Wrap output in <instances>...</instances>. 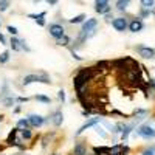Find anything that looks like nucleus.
Returning <instances> with one entry per match:
<instances>
[{"label": "nucleus", "instance_id": "1", "mask_svg": "<svg viewBox=\"0 0 155 155\" xmlns=\"http://www.w3.org/2000/svg\"><path fill=\"white\" fill-rule=\"evenodd\" d=\"M33 82H42V84H51V79L47 76V73H44V71H41V73H31V74H27L23 78V81H22V84L27 87V85H30V84H33Z\"/></svg>", "mask_w": 155, "mask_h": 155}, {"label": "nucleus", "instance_id": "2", "mask_svg": "<svg viewBox=\"0 0 155 155\" xmlns=\"http://www.w3.org/2000/svg\"><path fill=\"white\" fill-rule=\"evenodd\" d=\"M48 33H50L51 37H54L58 41V39H61L64 34H65V30H64V27L59 25V23H51L48 27Z\"/></svg>", "mask_w": 155, "mask_h": 155}, {"label": "nucleus", "instance_id": "3", "mask_svg": "<svg viewBox=\"0 0 155 155\" xmlns=\"http://www.w3.org/2000/svg\"><path fill=\"white\" fill-rule=\"evenodd\" d=\"M137 135L143 137V138H146V140L155 138V129H153V127H150V126H147V124H146V126H141V127H138Z\"/></svg>", "mask_w": 155, "mask_h": 155}, {"label": "nucleus", "instance_id": "4", "mask_svg": "<svg viewBox=\"0 0 155 155\" xmlns=\"http://www.w3.org/2000/svg\"><path fill=\"white\" fill-rule=\"evenodd\" d=\"M48 121L53 124L54 127H61L62 123H64V113H62V110H54L53 113L50 115Z\"/></svg>", "mask_w": 155, "mask_h": 155}, {"label": "nucleus", "instance_id": "5", "mask_svg": "<svg viewBox=\"0 0 155 155\" xmlns=\"http://www.w3.org/2000/svg\"><path fill=\"white\" fill-rule=\"evenodd\" d=\"M98 123H101V118H90V120H87L79 129H78V132L74 134V137H79L82 132H85L87 129H90V127H95Z\"/></svg>", "mask_w": 155, "mask_h": 155}, {"label": "nucleus", "instance_id": "6", "mask_svg": "<svg viewBox=\"0 0 155 155\" xmlns=\"http://www.w3.org/2000/svg\"><path fill=\"white\" fill-rule=\"evenodd\" d=\"M27 120H28V123H30L31 127H42V126L45 124V121H47L42 115H34V113L30 115Z\"/></svg>", "mask_w": 155, "mask_h": 155}, {"label": "nucleus", "instance_id": "7", "mask_svg": "<svg viewBox=\"0 0 155 155\" xmlns=\"http://www.w3.org/2000/svg\"><path fill=\"white\" fill-rule=\"evenodd\" d=\"M112 27H113L116 31L123 33V31L127 30V20H126L124 17H116V19L112 20Z\"/></svg>", "mask_w": 155, "mask_h": 155}, {"label": "nucleus", "instance_id": "8", "mask_svg": "<svg viewBox=\"0 0 155 155\" xmlns=\"http://www.w3.org/2000/svg\"><path fill=\"white\" fill-rule=\"evenodd\" d=\"M137 51L141 58L144 59H153L155 58V50L149 48V47H137Z\"/></svg>", "mask_w": 155, "mask_h": 155}, {"label": "nucleus", "instance_id": "9", "mask_svg": "<svg viewBox=\"0 0 155 155\" xmlns=\"http://www.w3.org/2000/svg\"><path fill=\"white\" fill-rule=\"evenodd\" d=\"M129 150L130 149H129L127 146H124V144H115L109 149L107 155H126V153H129Z\"/></svg>", "mask_w": 155, "mask_h": 155}, {"label": "nucleus", "instance_id": "10", "mask_svg": "<svg viewBox=\"0 0 155 155\" xmlns=\"http://www.w3.org/2000/svg\"><path fill=\"white\" fill-rule=\"evenodd\" d=\"M143 27H144V25H143V22H141V19H134L130 23L127 25V28L130 30L132 33H138V31H141V30H143Z\"/></svg>", "mask_w": 155, "mask_h": 155}, {"label": "nucleus", "instance_id": "11", "mask_svg": "<svg viewBox=\"0 0 155 155\" xmlns=\"http://www.w3.org/2000/svg\"><path fill=\"white\" fill-rule=\"evenodd\" d=\"M73 155H87V144L84 143V141H79V143L74 144Z\"/></svg>", "mask_w": 155, "mask_h": 155}, {"label": "nucleus", "instance_id": "12", "mask_svg": "<svg viewBox=\"0 0 155 155\" xmlns=\"http://www.w3.org/2000/svg\"><path fill=\"white\" fill-rule=\"evenodd\" d=\"M45 16H47V12H41V14H28V17L34 19V22L37 25H41V27H45Z\"/></svg>", "mask_w": 155, "mask_h": 155}, {"label": "nucleus", "instance_id": "13", "mask_svg": "<svg viewBox=\"0 0 155 155\" xmlns=\"http://www.w3.org/2000/svg\"><path fill=\"white\" fill-rule=\"evenodd\" d=\"M9 45H11L12 51H20V50H22V48H20V41H19V39H17L16 36H12V37H11Z\"/></svg>", "mask_w": 155, "mask_h": 155}, {"label": "nucleus", "instance_id": "14", "mask_svg": "<svg viewBox=\"0 0 155 155\" xmlns=\"http://www.w3.org/2000/svg\"><path fill=\"white\" fill-rule=\"evenodd\" d=\"M2 104H3V107H12V106L16 104V98H14V96L2 98Z\"/></svg>", "mask_w": 155, "mask_h": 155}, {"label": "nucleus", "instance_id": "15", "mask_svg": "<svg viewBox=\"0 0 155 155\" xmlns=\"http://www.w3.org/2000/svg\"><path fill=\"white\" fill-rule=\"evenodd\" d=\"M56 44H58L59 47H68V45H70V37H68L67 34H64L61 39H58V41H56Z\"/></svg>", "mask_w": 155, "mask_h": 155}, {"label": "nucleus", "instance_id": "16", "mask_svg": "<svg viewBox=\"0 0 155 155\" xmlns=\"http://www.w3.org/2000/svg\"><path fill=\"white\" fill-rule=\"evenodd\" d=\"M95 9H96V12H99V14H106V12L110 11V6H109V3H106V5H95Z\"/></svg>", "mask_w": 155, "mask_h": 155}, {"label": "nucleus", "instance_id": "17", "mask_svg": "<svg viewBox=\"0 0 155 155\" xmlns=\"http://www.w3.org/2000/svg\"><path fill=\"white\" fill-rule=\"evenodd\" d=\"M20 135H22V138H23V140H27V141H30V140L33 138V132H31V129H20Z\"/></svg>", "mask_w": 155, "mask_h": 155}, {"label": "nucleus", "instance_id": "18", "mask_svg": "<svg viewBox=\"0 0 155 155\" xmlns=\"http://www.w3.org/2000/svg\"><path fill=\"white\" fill-rule=\"evenodd\" d=\"M132 129H134V126H126L124 127V130L121 132V140L123 141H127L129 135H130V132H132Z\"/></svg>", "mask_w": 155, "mask_h": 155}, {"label": "nucleus", "instance_id": "19", "mask_svg": "<svg viewBox=\"0 0 155 155\" xmlns=\"http://www.w3.org/2000/svg\"><path fill=\"white\" fill-rule=\"evenodd\" d=\"M124 127H126V124H124V123H118V124L112 126V129H110V130H112L113 134H121V132L124 130Z\"/></svg>", "mask_w": 155, "mask_h": 155}, {"label": "nucleus", "instance_id": "20", "mask_svg": "<svg viewBox=\"0 0 155 155\" xmlns=\"http://www.w3.org/2000/svg\"><path fill=\"white\" fill-rule=\"evenodd\" d=\"M153 5H155V0H141V6H143V9L150 11V8H153Z\"/></svg>", "mask_w": 155, "mask_h": 155}, {"label": "nucleus", "instance_id": "21", "mask_svg": "<svg viewBox=\"0 0 155 155\" xmlns=\"http://www.w3.org/2000/svg\"><path fill=\"white\" fill-rule=\"evenodd\" d=\"M17 127L19 129H31V126H30V123H28L27 118H20L17 121Z\"/></svg>", "mask_w": 155, "mask_h": 155}, {"label": "nucleus", "instance_id": "22", "mask_svg": "<svg viewBox=\"0 0 155 155\" xmlns=\"http://www.w3.org/2000/svg\"><path fill=\"white\" fill-rule=\"evenodd\" d=\"M129 3H130V0H118V2H116V8L120 11H124L129 6Z\"/></svg>", "mask_w": 155, "mask_h": 155}, {"label": "nucleus", "instance_id": "23", "mask_svg": "<svg viewBox=\"0 0 155 155\" xmlns=\"http://www.w3.org/2000/svg\"><path fill=\"white\" fill-rule=\"evenodd\" d=\"M85 20V14H78V16H74L73 19H70L68 22L70 23H82Z\"/></svg>", "mask_w": 155, "mask_h": 155}, {"label": "nucleus", "instance_id": "24", "mask_svg": "<svg viewBox=\"0 0 155 155\" xmlns=\"http://www.w3.org/2000/svg\"><path fill=\"white\" fill-rule=\"evenodd\" d=\"M34 99L39 101V102H44V104H50V102H51V99L48 96H45V95H36Z\"/></svg>", "mask_w": 155, "mask_h": 155}, {"label": "nucleus", "instance_id": "25", "mask_svg": "<svg viewBox=\"0 0 155 155\" xmlns=\"http://www.w3.org/2000/svg\"><path fill=\"white\" fill-rule=\"evenodd\" d=\"M9 61V51H3V53H0V64H6Z\"/></svg>", "mask_w": 155, "mask_h": 155}, {"label": "nucleus", "instance_id": "26", "mask_svg": "<svg viewBox=\"0 0 155 155\" xmlns=\"http://www.w3.org/2000/svg\"><path fill=\"white\" fill-rule=\"evenodd\" d=\"M9 5H11V2L9 0H0V11H6L8 8H9Z\"/></svg>", "mask_w": 155, "mask_h": 155}, {"label": "nucleus", "instance_id": "27", "mask_svg": "<svg viewBox=\"0 0 155 155\" xmlns=\"http://www.w3.org/2000/svg\"><path fill=\"white\" fill-rule=\"evenodd\" d=\"M95 130H96V134H98V135H101L102 138H107V137H109V135H107V134L104 132V129H101V127H99L98 124L95 126Z\"/></svg>", "mask_w": 155, "mask_h": 155}, {"label": "nucleus", "instance_id": "28", "mask_svg": "<svg viewBox=\"0 0 155 155\" xmlns=\"http://www.w3.org/2000/svg\"><path fill=\"white\" fill-rule=\"evenodd\" d=\"M58 99L62 102V104L65 102V92H64V90H59V92H58Z\"/></svg>", "mask_w": 155, "mask_h": 155}, {"label": "nucleus", "instance_id": "29", "mask_svg": "<svg viewBox=\"0 0 155 155\" xmlns=\"http://www.w3.org/2000/svg\"><path fill=\"white\" fill-rule=\"evenodd\" d=\"M6 30H8V33H9L11 36H16V34L19 33V31H17V28H16V27H11V25H9V27H8Z\"/></svg>", "mask_w": 155, "mask_h": 155}, {"label": "nucleus", "instance_id": "30", "mask_svg": "<svg viewBox=\"0 0 155 155\" xmlns=\"http://www.w3.org/2000/svg\"><path fill=\"white\" fill-rule=\"evenodd\" d=\"M141 155H155V147H149V149H146Z\"/></svg>", "mask_w": 155, "mask_h": 155}, {"label": "nucleus", "instance_id": "31", "mask_svg": "<svg viewBox=\"0 0 155 155\" xmlns=\"http://www.w3.org/2000/svg\"><path fill=\"white\" fill-rule=\"evenodd\" d=\"M16 102H28V98H23V96H17Z\"/></svg>", "mask_w": 155, "mask_h": 155}, {"label": "nucleus", "instance_id": "32", "mask_svg": "<svg viewBox=\"0 0 155 155\" xmlns=\"http://www.w3.org/2000/svg\"><path fill=\"white\" fill-rule=\"evenodd\" d=\"M71 56H73L76 61H82V58H81V56H78V54L74 53V50H71Z\"/></svg>", "mask_w": 155, "mask_h": 155}, {"label": "nucleus", "instance_id": "33", "mask_svg": "<svg viewBox=\"0 0 155 155\" xmlns=\"http://www.w3.org/2000/svg\"><path fill=\"white\" fill-rule=\"evenodd\" d=\"M0 44H2V45H6V39H5L3 34H0Z\"/></svg>", "mask_w": 155, "mask_h": 155}, {"label": "nucleus", "instance_id": "34", "mask_svg": "<svg viewBox=\"0 0 155 155\" xmlns=\"http://www.w3.org/2000/svg\"><path fill=\"white\" fill-rule=\"evenodd\" d=\"M109 3V0H96V5H106Z\"/></svg>", "mask_w": 155, "mask_h": 155}, {"label": "nucleus", "instance_id": "35", "mask_svg": "<svg viewBox=\"0 0 155 155\" xmlns=\"http://www.w3.org/2000/svg\"><path fill=\"white\" fill-rule=\"evenodd\" d=\"M47 3H48V5H56L58 0H47Z\"/></svg>", "mask_w": 155, "mask_h": 155}, {"label": "nucleus", "instance_id": "36", "mask_svg": "<svg viewBox=\"0 0 155 155\" xmlns=\"http://www.w3.org/2000/svg\"><path fill=\"white\" fill-rule=\"evenodd\" d=\"M20 110H22V107H20V106H17V107H16L14 110H12V112H14V113H20Z\"/></svg>", "mask_w": 155, "mask_h": 155}, {"label": "nucleus", "instance_id": "37", "mask_svg": "<svg viewBox=\"0 0 155 155\" xmlns=\"http://www.w3.org/2000/svg\"><path fill=\"white\" fill-rule=\"evenodd\" d=\"M149 87H153L155 88V79H150L149 81Z\"/></svg>", "mask_w": 155, "mask_h": 155}, {"label": "nucleus", "instance_id": "38", "mask_svg": "<svg viewBox=\"0 0 155 155\" xmlns=\"http://www.w3.org/2000/svg\"><path fill=\"white\" fill-rule=\"evenodd\" d=\"M3 121V115H0V123H2Z\"/></svg>", "mask_w": 155, "mask_h": 155}, {"label": "nucleus", "instance_id": "39", "mask_svg": "<svg viewBox=\"0 0 155 155\" xmlns=\"http://www.w3.org/2000/svg\"><path fill=\"white\" fill-rule=\"evenodd\" d=\"M50 155H61V153H58V152H53V153H50Z\"/></svg>", "mask_w": 155, "mask_h": 155}, {"label": "nucleus", "instance_id": "40", "mask_svg": "<svg viewBox=\"0 0 155 155\" xmlns=\"http://www.w3.org/2000/svg\"><path fill=\"white\" fill-rule=\"evenodd\" d=\"M0 25H2V22H0Z\"/></svg>", "mask_w": 155, "mask_h": 155}]
</instances>
